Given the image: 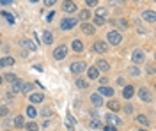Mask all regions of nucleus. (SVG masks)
<instances>
[{"mask_svg":"<svg viewBox=\"0 0 156 131\" xmlns=\"http://www.w3.org/2000/svg\"><path fill=\"white\" fill-rule=\"evenodd\" d=\"M76 23H78V18H64L61 21V29L62 30H71L76 27Z\"/></svg>","mask_w":156,"mask_h":131,"instance_id":"nucleus-1","label":"nucleus"},{"mask_svg":"<svg viewBox=\"0 0 156 131\" xmlns=\"http://www.w3.org/2000/svg\"><path fill=\"white\" fill-rule=\"evenodd\" d=\"M85 69H87V64L82 62V60L73 62V64H71V73H73V74H80V73H83Z\"/></svg>","mask_w":156,"mask_h":131,"instance_id":"nucleus-2","label":"nucleus"},{"mask_svg":"<svg viewBox=\"0 0 156 131\" xmlns=\"http://www.w3.org/2000/svg\"><path fill=\"white\" fill-rule=\"evenodd\" d=\"M66 53H68V48L66 46H59V48L53 50V59L55 60H62L64 57H66Z\"/></svg>","mask_w":156,"mask_h":131,"instance_id":"nucleus-3","label":"nucleus"},{"mask_svg":"<svg viewBox=\"0 0 156 131\" xmlns=\"http://www.w3.org/2000/svg\"><path fill=\"white\" fill-rule=\"evenodd\" d=\"M62 11L71 14V12L76 11V4H75L73 0H64V2H62Z\"/></svg>","mask_w":156,"mask_h":131,"instance_id":"nucleus-4","label":"nucleus"},{"mask_svg":"<svg viewBox=\"0 0 156 131\" xmlns=\"http://www.w3.org/2000/svg\"><path fill=\"white\" fill-rule=\"evenodd\" d=\"M121 39H123V37H121V34H119V32L117 30H112V32H108V43H110V44H119V43H121Z\"/></svg>","mask_w":156,"mask_h":131,"instance_id":"nucleus-5","label":"nucleus"},{"mask_svg":"<svg viewBox=\"0 0 156 131\" xmlns=\"http://www.w3.org/2000/svg\"><path fill=\"white\" fill-rule=\"evenodd\" d=\"M131 60L135 62V64H142V62L146 60L144 51H142V50H135V51H133V55H131Z\"/></svg>","mask_w":156,"mask_h":131,"instance_id":"nucleus-6","label":"nucleus"},{"mask_svg":"<svg viewBox=\"0 0 156 131\" xmlns=\"http://www.w3.org/2000/svg\"><path fill=\"white\" fill-rule=\"evenodd\" d=\"M138 98L144 101V103H149V101H151V92H149V89L142 87V89L138 91Z\"/></svg>","mask_w":156,"mask_h":131,"instance_id":"nucleus-7","label":"nucleus"},{"mask_svg":"<svg viewBox=\"0 0 156 131\" xmlns=\"http://www.w3.org/2000/svg\"><path fill=\"white\" fill-rule=\"evenodd\" d=\"M106 50H108V46L105 44L103 41H96V43H94V51H96V53H105Z\"/></svg>","mask_w":156,"mask_h":131,"instance_id":"nucleus-8","label":"nucleus"},{"mask_svg":"<svg viewBox=\"0 0 156 131\" xmlns=\"http://www.w3.org/2000/svg\"><path fill=\"white\" fill-rule=\"evenodd\" d=\"M133 94H135V87L133 85H126L124 89H123V96H124L126 99H131Z\"/></svg>","mask_w":156,"mask_h":131,"instance_id":"nucleus-9","label":"nucleus"},{"mask_svg":"<svg viewBox=\"0 0 156 131\" xmlns=\"http://www.w3.org/2000/svg\"><path fill=\"white\" fill-rule=\"evenodd\" d=\"M98 94L99 96H106V98H112L114 96V89H110V87H99Z\"/></svg>","mask_w":156,"mask_h":131,"instance_id":"nucleus-10","label":"nucleus"},{"mask_svg":"<svg viewBox=\"0 0 156 131\" xmlns=\"http://www.w3.org/2000/svg\"><path fill=\"white\" fill-rule=\"evenodd\" d=\"M142 18L146 21H149V23H153L156 20V14H154V11H144L142 12Z\"/></svg>","mask_w":156,"mask_h":131,"instance_id":"nucleus-11","label":"nucleus"},{"mask_svg":"<svg viewBox=\"0 0 156 131\" xmlns=\"http://www.w3.org/2000/svg\"><path fill=\"white\" fill-rule=\"evenodd\" d=\"M96 69H98V71H103V73H105V71L110 69V64H108L106 60H98V62H96Z\"/></svg>","mask_w":156,"mask_h":131,"instance_id":"nucleus-12","label":"nucleus"},{"mask_svg":"<svg viewBox=\"0 0 156 131\" xmlns=\"http://www.w3.org/2000/svg\"><path fill=\"white\" fill-rule=\"evenodd\" d=\"M105 119H106V122H108V126H117V124H121V121H119V119L115 117L114 113H108V115H106Z\"/></svg>","mask_w":156,"mask_h":131,"instance_id":"nucleus-13","label":"nucleus"},{"mask_svg":"<svg viewBox=\"0 0 156 131\" xmlns=\"http://www.w3.org/2000/svg\"><path fill=\"white\" fill-rule=\"evenodd\" d=\"M21 87H23V81L16 78V80L12 81V85H11V91L16 94V92H21Z\"/></svg>","mask_w":156,"mask_h":131,"instance_id":"nucleus-14","label":"nucleus"},{"mask_svg":"<svg viewBox=\"0 0 156 131\" xmlns=\"http://www.w3.org/2000/svg\"><path fill=\"white\" fill-rule=\"evenodd\" d=\"M94 30H96V29H94V25L87 23V21L82 23V32H83V34H94Z\"/></svg>","mask_w":156,"mask_h":131,"instance_id":"nucleus-15","label":"nucleus"},{"mask_svg":"<svg viewBox=\"0 0 156 131\" xmlns=\"http://www.w3.org/2000/svg\"><path fill=\"white\" fill-rule=\"evenodd\" d=\"M91 101H92L96 106H101V105H103V96H99V94L96 92V94H92V96H91Z\"/></svg>","mask_w":156,"mask_h":131,"instance_id":"nucleus-16","label":"nucleus"},{"mask_svg":"<svg viewBox=\"0 0 156 131\" xmlns=\"http://www.w3.org/2000/svg\"><path fill=\"white\" fill-rule=\"evenodd\" d=\"M43 43L44 44H52L53 43V36L50 30H44V34H43Z\"/></svg>","mask_w":156,"mask_h":131,"instance_id":"nucleus-17","label":"nucleus"},{"mask_svg":"<svg viewBox=\"0 0 156 131\" xmlns=\"http://www.w3.org/2000/svg\"><path fill=\"white\" fill-rule=\"evenodd\" d=\"M87 74H89V78H91V80H96V78H98V74H99V71L96 69V67H89V69H87Z\"/></svg>","mask_w":156,"mask_h":131,"instance_id":"nucleus-18","label":"nucleus"},{"mask_svg":"<svg viewBox=\"0 0 156 131\" xmlns=\"http://www.w3.org/2000/svg\"><path fill=\"white\" fill-rule=\"evenodd\" d=\"M14 59L12 57H4L2 60H0V66H14Z\"/></svg>","mask_w":156,"mask_h":131,"instance_id":"nucleus-19","label":"nucleus"},{"mask_svg":"<svg viewBox=\"0 0 156 131\" xmlns=\"http://www.w3.org/2000/svg\"><path fill=\"white\" fill-rule=\"evenodd\" d=\"M73 50L76 51V53H80V51H83V43L82 41H73Z\"/></svg>","mask_w":156,"mask_h":131,"instance_id":"nucleus-20","label":"nucleus"},{"mask_svg":"<svg viewBox=\"0 0 156 131\" xmlns=\"http://www.w3.org/2000/svg\"><path fill=\"white\" fill-rule=\"evenodd\" d=\"M20 43H21V44H23V46H25V48H30L32 51H34V50H36V48H37V46H36L34 43H30V41H29V39H21Z\"/></svg>","mask_w":156,"mask_h":131,"instance_id":"nucleus-21","label":"nucleus"},{"mask_svg":"<svg viewBox=\"0 0 156 131\" xmlns=\"http://www.w3.org/2000/svg\"><path fill=\"white\" fill-rule=\"evenodd\" d=\"M78 16H80L78 20H82V21H87L89 18H91V12H89L87 9H83V11H80V14H78Z\"/></svg>","mask_w":156,"mask_h":131,"instance_id":"nucleus-22","label":"nucleus"},{"mask_svg":"<svg viewBox=\"0 0 156 131\" xmlns=\"http://www.w3.org/2000/svg\"><path fill=\"white\" fill-rule=\"evenodd\" d=\"M43 99H44L43 94H32L30 96V103H41Z\"/></svg>","mask_w":156,"mask_h":131,"instance_id":"nucleus-23","label":"nucleus"},{"mask_svg":"<svg viewBox=\"0 0 156 131\" xmlns=\"http://www.w3.org/2000/svg\"><path fill=\"white\" fill-rule=\"evenodd\" d=\"M66 126H68V129L69 131H73V126H75V121H73V117L68 113V119H66Z\"/></svg>","mask_w":156,"mask_h":131,"instance_id":"nucleus-24","label":"nucleus"},{"mask_svg":"<svg viewBox=\"0 0 156 131\" xmlns=\"http://www.w3.org/2000/svg\"><path fill=\"white\" fill-rule=\"evenodd\" d=\"M106 105H108V108H110L112 112H117V110H119V103H117V101H108Z\"/></svg>","mask_w":156,"mask_h":131,"instance_id":"nucleus-25","label":"nucleus"},{"mask_svg":"<svg viewBox=\"0 0 156 131\" xmlns=\"http://www.w3.org/2000/svg\"><path fill=\"white\" fill-rule=\"evenodd\" d=\"M14 126H16V128H23V126H25V122H23V117L16 115V119H14Z\"/></svg>","mask_w":156,"mask_h":131,"instance_id":"nucleus-26","label":"nucleus"},{"mask_svg":"<svg viewBox=\"0 0 156 131\" xmlns=\"http://www.w3.org/2000/svg\"><path fill=\"white\" fill-rule=\"evenodd\" d=\"M76 87L78 89H89V83L85 80H76Z\"/></svg>","mask_w":156,"mask_h":131,"instance_id":"nucleus-27","label":"nucleus"},{"mask_svg":"<svg viewBox=\"0 0 156 131\" xmlns=\"http://www.w3.org/2000/svg\"><path fill=\"white\" fill-rule=\"evenodd\" d=\"M25 128H27V131H37V129H39V126H37L36 122H29Z\"/></svg>","mask_w":156,"mask_h":131,"instance_id":"nucleus-28","label":"nucleus"},{"mask_svg":"<svg viewBox=\"0 0 156 131\" xmlns=\"http://www.w3.org/2000/svg\"><path fill=\"white\" fill-rule=\"evenodd\" d=\"M41 115H43V117H52V115H53V110H52V108H43V110H41Z\"/></svg>","mask_w":156,"mask_h":131,"instance_id":"nucleus-29","label":"nucleus"},{"mask_svg":"<svg viewBox=\"0 0 156 131\" xmlns=\"http://www.w3.org/2000/svg\"><path fill=\"white\" fill-rule=\"evenodd\" d=\"M89 126H91V128H94V129H101V122H99V121H96V119L89 122Z\"/></svg>","mask_w":156,"mask_h":131,"instance_id":"nucleus-30","label":"nucleus"},{"mask_svg":"<svg viewBox=\"0 0 156 131\" xmlns=\"http://www.w3.org/2000/svg\"><path fill=\"white\" fill-rule=\"evenodd\" d=\"M36 113H37V112H36V108H34V106H29V108H27V115H29V117H36Z\"/></svg>","mask_w":156,"mask_h":131,"instance_id":"nucleus-31","label":"nucleus"},{"mask_svg":"<svg viewBox=\"0 0 156 131\" xmlns=\"http://www.w3.org/2000/svg\"><path fill=\"white\" fill-rule=\"evenodd\" d=\"M2 18H5L9 23H14V18H12V14H9V12H2Z\"/></svg>","mask_w":156,"mask_h":131,"instance_id":"nucleus-32","label":"nucleus"},{"mask_svg":"<svg viewBox=\"0 0 156 131\" xmlns=\"http://www.w3.org/2000/svg\"><path fill=\"white\" fill-rule=\"evenodd\" d=\"M130 73H131V76H140V71H138V67H135V66L130 67Z\"/></svg>","mask_w":156,"mask_h":131,"instance_id":"nucleus-33","label":"nucleus"},{"mask_svg":"<svg viewBox=\"0 0 156 131\" xmlns=\"http://www.w3.org/2000/svg\"><path fill=\"white\" fill-rule=\"evenodd\" d=\"M5 80L12 83V81L16 80V74H14V73H7V74H5Z\"/></svg>","mask_w":156,"mask_h":131,"instance_id":"nucleus-34","label":"nucleus"},{"mask_svg":"<svg viewBox=\"0 0 156 131\" xmlns=\"http://www.w3.org/2000/svg\"><path fill=\"white\" fill-rule=\"evenodd\" d=\"M96 16L105 18V16H106V9H103V7H101V9H98V11H96Z\"/></svg>","mask_w":156,"mask_h":131,"instance_id":"nucleus-35","label":"nucleus"},{"mask_svg":"<svg viewBox=\"0 0 156 131\" xmlns=\"http://www.w3.org/2000/svg\"><path fill=\"white\" fill-rule=\"evenodd\" d=\"M137 121L140 122V124H144V126H147V124H149V121H147L144 115H138V117H137Z\"/></svg>","mask_w":156,"mask_h":131,"instance_id":"nucleus-36","label":"nucleus"},{"mask_svg":"<svg viewBox=\"0 0 156 131\" xmlns=\"http://www.w3.org/2000/svg\"><path fill=\"white\" fill-rule=\"evenodd\" d=\"M94 23H96V25H105L106 20H105V18H99V16H96V18H94Z\"/></svg>","mask_w":156,"mask_h":131,"instance_id":"nucleus-37","label":"nucleus"},{"mask_svg":"<svg viewBox=\"0 0 156 131\" xmlns=\"http://www.w3.org/2000/svg\"><path fill=\"white\" fill-rule=\"evenodd\" d=\"M7 113H9V110H7L5 106H0V117H5Z\"/></svg>","mask_w":156,"mask_h":131,"instance_id":"nucleus-38","label":"nucleus"},{"mask_svg":"<svg viewBox=\"0 0 156 131\" xmlns=\"http://www.w3.org/2000/svg\"><path fill=\"white\" fill-rule=\"evenodd\" d=\"M114 23H117V25H119V27H123V29H126V27H128V23H126L124 20H117V21H114Z\"/></svg>","mask_w":156,"mask_h":131,"instance_id":"nucleus-39","label":"nucleus"},{"mask_svg":"<svg viewBox=\"0 0 156 131\" xmlns=\"http://www.w3.org/2000/svg\"><path fill=\"white\" fill-rule=\"evenodd\" d=\"M55 4H57V0H44V5H46V7H52Z\"/></svg>","mask_w":156,"mask_h":131,"instance_id":"nucleus-40","label":"nucleus"},{"mask_svg":"<svg viewBox=\"0 0 156 131\" xmlns=\"http://www.w3.org/2000/svg\"><path fill=\"white\" fill-rule=\"evenodd\" d=\"M85 4L89 7H94V5H98V0H85Z\"/></svg>","mask_w":156,"mask_h":131,"instance_id":"nucleus-41","label":"nucleus"},{"mask_svg":"<svg viewBox=\"0 0 156 131\" xmlns=\"http://www.w3.org/2000/svg\"><path fill=\"white\" fill-rule=\"evenodd\" d=\"M14 4V0H0V5H11Z\"/></svg>","mask_w":156,"mask_h":131,"instance_id":"nucleus-42","label":"nucleus"},{"mask_svg":"<svg viewBox=\"0 0 156 131\" xmlns=\"http://www.w3.org/2000/svg\"><path fill=\"white\" fill-rule=\"evenodd\" d=\"M124 112H126V113H133V106H131V105H126Z\"/></svg>","mask_w":156,"mask_h":131,"instance_id":"nucleus-43","label":"nucleus"},{"mask_svg":"<svg viewBox=\"0 0 156 131\" xmlns=\"http://www.w3.org/2000/svg\"><path fill=\"white\" fill-rule=\"evenodd\" d=\"M103 131H117V128L115 126H106V128H103Z\"/></svg>","mask_w":156,"mask_h":131,"instance_id":"nucleus-44","label":"nucleus"},{"mask_svg":"<svg viewBox=\"0 0 156 131\" xmlns=\"http://www.w3.org/2000/svg\"><path fill=\"white\" fill-rule=\"evenodd\" d=\"M147 71H149V74H154V67H153V64L147 66Z\"/></svg>","mask_w":156,"mask_h":131,"instance_id":"nucleus-45","label":"nucleus"},{"mask_svg":"<svg viewBox=\"0 0 156 131\" xmlns=\"http://www.w3.org/2000/svg\"><path fill=\"white\" fill-rule=\"evenodd\" d=\"M53 18H55V12H50V14H48V16H46V21H52Z\"/></svg>","mask_w":156,"mask_h":131,"instance_id":"nucleus-46","label":"nucleus"},{"mask_svg":"<svg viewBox=\"0 0 156 131\" xmlns=\"http://www.w3.org/2000/svg\"><path fill=\"white\" fill-rule=\"evenodd\" d=\"M30 2H32V4H36V2H39V0H30Z\"/></svg>","mask_w":156,"mask_h":131,"instance_id":"nucleus-47","label":"nucleus"},{"mask_svg":"<svg viewBox=\"0 0 156 131\" xmlns=\"http://www.w3.org/2000/svg\"><path fill=\"white\" fill-rule=\"evenodd\" d=\"M0 85H2V76H0Z\"/></svg>","mask_w":156,"mask_h":131,"instance_id":"nucleus-48","label":"nucleus"},{"mask_svg":"<svg viewBox=\"0 0 156 131\" xmlns=\"http://www.w3.org/2000/svg\"><path fill=\"white\" fill-rule=\"evenodd\" d=\"M0 46H2V41H0Z\"/></svg>","mask_w":156,"mask_h":131,"instance_id":"nucleus-49","label":"nucleus"},{"mask_svg":"<svg viewBox=\"0 0 156 131\" xmlns=\"http://www.w3.org/2000/svg\"><path fill=\"white\" fill-rule=\"evenodd\" d=\"M140 131H146V129H140Z\"/></svg>","mask_w":156,"mask_h":131,"instance_id":"nucleus-50","label":"nucleus"}]
</instances>
